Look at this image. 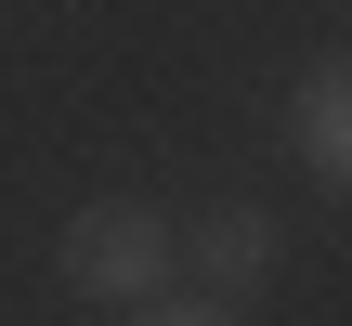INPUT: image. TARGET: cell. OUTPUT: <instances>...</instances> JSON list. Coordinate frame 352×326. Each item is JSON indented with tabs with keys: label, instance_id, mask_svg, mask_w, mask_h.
<instances>
[{
	"label": "cell",
	"instance_id": "cell-3",
	"mask_svg": "<svg viewBox=\"0 0 352 326\" xmlns=\"http://www.w3.org/2000/svg\"><path fill=\"white\" fill-rule=\"evenodd\" d=\"M287 144H300L314 183H352V78H340V65H300V91H287Z\"/></svg>",
	"mask_w": 352,
	"mask_h": 326
},
{
	"label": "cell",
	"instance_id": "cell-2",
	"mask_svg": "<svg viewBox=\"0 0 352 326\" xmlns=\"http://www.w3.org/2000/svg\"><path fill=\"white\" fill-rule=\"evenodd\" d=\"M183 261L209 274V301H248V287H274V261H287V235H274V209H209V222H183Z\"/></svg>",
	"mask_w": 352,
	"mask_h": 326
},
{
	"label": "cell",
	"instance_id": "cell-4",
	"mask_svg": "<svg viewBox=\"0 0 352 326\" xmlns=\"http://www.w3.org/2000/svg\"><path fill=\"white\" fill-rule=\"evenodd\" d=\"M118 326H235V301H170V287H157V301H131Z\"/></svg>",
	"mask_w": 352,
	"mask_h": 326
},
{
	"label": "cell",
	"instance_id": "cell-1",
	"mask_svg": "<svg viewBox=\"0 0 352 326\" xmlns=\"http://www.w3.org/2000/svg\"><path fill=\"white\" fill-rule=\"evenodd\" d=\"M170 261H183V222H170V209H144V196H104V209H78V222H65V287H78V301H104V314L157 301V287H170Z\"/></svg>",
	"mask_w": 352,
	"mask_h": 326
}]
</instances>
